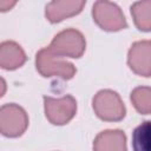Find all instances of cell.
Segmentation results:
<instances>
[{
    "mask_svg": "<svg viewBox=\"0 0 151 151\" xmlns=\"http://www.w3.org/2000/svg\"><path fill=\"white\" fill-rule=\"evenodd\" d=\"M131 101L140 114L151 113V87L139 86L131 92Z\"/></svg>",
    "mask_w": 151,
    "mask_h": 151,
    "instance_id": "13",
    "label": "cell"
},
{
    "mask_svg": "<svg viewBox=\"0 0 151 151\" xmlns=\"http://www.w3.org/2000/svg\"><path fill=\"white\" fill-rule=\"evenodd\" d=\"M86 1L76 0V1H51L46 6L45 15L50 22H59L68 17H73L81 12Z\"/></svg>",
    "mask_w": 151,
    "mask_h": 151,
    "instance_id": "8",
    "label": "cell"
},
{
    "mask_svg": "<svg viewBox=\"0 0 151 151\" xmlns=\"http://www.w3.org/2000/svg\"><path fill=\"white\" fill-rule=\"evenodd\" d=\"M94 113L106 122H119L125 117L126 110L119 94L112 90L99 91L92 100Z\"/></svg>",
    "mask_w": 151,
    "mask_h": 151,
    "instance_id": "3",
    "label": "cell"
},
{
    "mask_svg": "<svg viewBox=\"0 0 151 151\" xmlns=\"http://www.w3.org/2000/svg\"><path fill=\"white\" fill-rule=\"evenodd\" d=\"M93 151H127L126 136L122 130L100 132L93 142Z\"/></svg>",
    "mask_w": 151,
    "mask_h": 151,
    "instance_id": "9",
    "label": "cell"
},
{
    "mask_svg": "<svg viewBox=\"0 0 151 151\" xmlns=\"http://www.w3.org/2000/svg\"><path fill=\"white\" fill-rule=\"evenodd\" d=\"M15 5V1H6V0H1L0 1V8H1V11L2 12H6V11H8L12 6H14Z\"/></svg>",
    "mask_w": 151,
    "mask_h": 151,
    "instance_id": "14",
    "label": "cell"
},
{
    "mask_svg": "<svg viewBox=\"0 0 151 151\" xmlns=\"http://www.w3.org/2000/svg\"><path fill=\"white\" fill-rule=\"evenodd\" d=\"M133 151H151V120L143 122L132 132Z\"/></svg>",
    "mask_w": 151,
    "mask_h": 151,
    "instance_id": "12",
    "label": "cell"
},
{
    "mask_svg": "<svg viewBox=\"0 0 151 151\" xmlns=\"http://www.w3.org/2000/svg\"><path fill=\"white\" fill-rule=\"evenodd\" d=\"M131 15L139 31H151V1H137L131 6Z\"/></svg>",
    "mask_w": 151,
    "mask_h": 151,
    "instance_id": "11",
    "label": "cell"
},
{
    "mask_svg": "<svg viewBox=\"0 0 151 151\" xmlns=\"http://www.w3.org/2000/svg\"><path fill=\"white\" fill-rule=\"evenodd\" d=\"M35 66L38 72L46 78L57 77L64 80L73 78L77 70L73 64L64 60L61 57L52 53L48 47L41 48L35 55Z\"/></svg>",
    "mask_w": 151,
    "mask_h": 151,
    "instance_id": "1",
    "label": "cell"
},
{
    "mask_svg": "<svg viewBox=\"0 0 151 151\" xmlns=\"http://www.w3.org/2000/svg\"><path fill=\"white\" fill-rule=\"evenodd\" d=\"M28 126L26 111L17 104H5L0 109V131L6 137H19Z\"/></svg>",
    "mask_w": 151,
    "mask_h": 151,
    "instance_id": "5",
    "label": "cell"
},
{
    "mask_svg": "<svg viewBox=\"0 0 151 151\" xmlns=\"http://www.w3.org/2000/svg\"><path fill=\"white\" fill-rule=\"evenodd\" d=\"M26 61V54L14 41H4L0 45V66L4 70H15Z\"/></svg>",
    "mask_w": 151,
    "mask_h": 151,
    "instance_id": "10",
    "label": "cell"
},
{
    "mask_svg": "<svg viewBox=\"0 0 151 151\" xmlns=\"http://www.w3.org/2000/svg\"><path fill=\"white\" fill-rule=\"evenodd\" d=\"M94 22L104 31L117 32L124 29L127 24L122 9L110 1H97L92 7Z\"/></svg>",
    "mask_w": 151,
    "mask_h": 151,
    "instance_id": "4",
    "label": "cell"
},
{
    "mask_svg": "<svg viewBox=\"0 0 151 151\" xmlns=\"http://www.w3.org/2000/svg\"><path fill=\"white\" fill-rule=\"evenodd\" d=\"M86 48V41L81 32L67 28L59 32L51 41L48 50L58 57L80 58Z\"/></svg>",
    "mask_w": 151,
    "mask_h": 151,
    "instance_id": "2",
    "label": "cell"
},
{
    "mask_svg": "<svg viewBox=\"0 0 151 151\" xmlns=\"http://www.w3.org/2000/svg\"><path fill=\"white\" fill-rule=\"evenodd\" d=\"M44 109L47 120L53 125L67 124L77 112V101L72 96L61 98L44 97Z\"/></svg>",
    "mask_w": 151,
    "mask_h": 151,
    "instance_id": "6",
    "label": "cell"
},
{
    "mask_svg": "<svg viewBox=\"0 0 151 151\" xmlns=\"http://www.w3.org/2000/svg\"><path fill=\"white\" fill-rule=\"evenodd\" d=\"M127 65L136 74L151 77V40L132 44L127 53Z\"/></svg>",
    "mask_w": 151,
    "mask_h": 151,
    "instance_id": "7",
    "label": "cell"
}]
</instances>
